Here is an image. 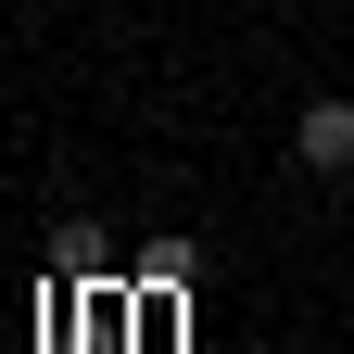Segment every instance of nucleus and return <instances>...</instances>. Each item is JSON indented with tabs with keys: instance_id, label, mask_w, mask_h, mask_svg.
Masks as SVG:
<instances>
[{
	"instance_id": "f257e3e1",
	"label": "nucleus",
	"mask_w": 354,
	"mask_h": 354,
	"mask_svg": "<svg viewBox=\"0 0 354 354\" xmlns=\"http://www.w3.org/2000/svg\"><path fill=\"white\" fill-rule=\"evenodd\" d=\"M291 152L317 165V177H342V165H354V102H304V127H291Z\"/></svg>"
}]
</instances>
